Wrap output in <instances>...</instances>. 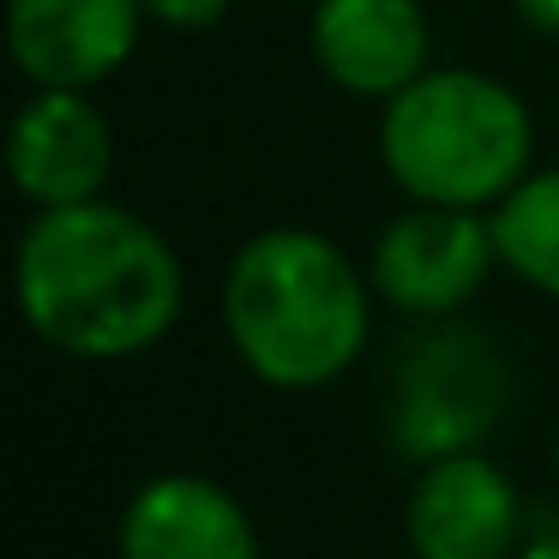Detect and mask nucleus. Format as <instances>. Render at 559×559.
<instances>
[{
    "mask_svg": "<svg viewBox=\"0 0 559 559\" xmlns=\"http://www.w3.org/2000/svg\"><path fill=\"white\" fill-rule=\"evenodd\" d=\"M229 7L235 0H145L151 25H169V31H211V25H223Z\"/></svg>",
    "mask_w": 559,
    "mask_h": 559,
    "instance_id": "f8f14e48",
    "label": "nucleus"
},
{
    "mask_svg": "<svg viewBox=\"0 0 559 559\" xmlns=\"http://www.w3.org/2000/svg\"><path fill=\"white\" fill-rule=\"evenodd\" d=\"M487 223H493L499 265L559 301V169H530L487 211Z\"/></svg>",
    "mask_w": 559,
    "mask_h": 559,
    "instance_id": "9b49d317",
    "label": "nucleus"
},
{
    "mask_svg": "<svg viewBox=\"0 0 559 559\" xmlns=\"http://www.w3.org/2000/svg\"><path fill=\"white\" fill-rule=\"evenodd\" d=\"M493 265H499V247L487 211L409 205L403 217H391L379 229L367 277H373L379 301H391L397 313L445 319L463 301H475V289L487 283Z\"/></svg>",
    "mask_w": 559,
    "mask_h": 559,
    "instance_id": "39448f33",
    "label": "nucleus"
},
{
    "mask_svg": "<svg viewBox=\"0 0 559 559\" xmlns=\"http://www.w3.org/2000/svg\"><path fill=\"white\" fill-rule=\"evenodd\" d=\"M307 43L331 85L373 103H391L433 67L421 0H319Z\"/></svg>",
    "mask_w": 559,
    "mask_h": 559,
    "instance_id": "6e6552de",
    "label": "nucleus"
},
{
    "mask_svg": "<svg viewBox=\"0 0 559 559\" xmlns=\"http://www.w3.org/2000/svg\"><path fill=\"white\" fill-rule=\"evenodd\" d=\"M19 313L73 361H133L181 319V259L139 211L85 199L43 205L13 259Z\"/></svg>",
    "mask_w": 559,
    "mask_h": 559,
    "instance_id": "f257e3e1",
    "label": "nucleus"
},
{
    "mask_svg": "<svg viewBox=\"0 0 559 559\" xmlns=\"http://www.w3.org/2000/svg\"><path fill=\"white\" fill-rule=\"evenodd\" d=\"M511 13L542 37H559V0H511Z\"/></svg>",
    "mask_w": 559,
    "mask_h": 559,
    "instance_id": "ddd939ff",
    "label": "nucleus"
},
{
    "mask_svg": "<svg viewBox=\"0 0 559 559\" xmlns=\"http://www.w3.org/2000/svg\"><path fill=\"white\" fill-rule=\"evenodd\" d=\"M115 169V133L91 91H37L13 115L7 175L31 205H85L103 199Z\"/></svg>",
    "mask_w": 559,
    "mask_h": 559,
    "instance_id": "1a4fd4ad",
    "label": "nucleus"
},
{
    "mask_svg": "<svg viewBox=\"0 0 559 559\" xmlns=\"http://www.w3.org/2000/svg\"><path fill=\"white\" fill-rule=\"evenodd\" d=\"M145 0H13L7 49L37 91H97L139 49Z\"/></svg>",
    "mask_w": 559,
    "mask_h": 559,
    "instance_id": "0eeeda50",
    "label": "nucleus"
},
{
    "mask_svg": "<svg viewBox=\"0 0 559 559\" xmlns=\"http://www.w3.org/2000/svg\"><path fill=\"white\" fill-rule=\"evenodd\" d=\"M217 307L241 367L277 391L331 385L373 337V277L319 229H265L241 241Z\"/></svg>",
    "mask_w": 559,
    "mask_h": 559,
    "instance_id": "f03ea898",
    "label": "nucleus"
},
{
    "mask_svg": "<svg viewBox=\"0 0 559 559\" xmlns=\"http://www.w3.org/2000/svg\"><path fill=\"white\" fill-rule=\"evenodd\" d=\"M121 559H259L247 506L211 475H157L121 511Z\"/></svg>",
    "mask_w": 559,
    "mask_h": 559,
    "instance_id": "9d476101",
    "label": "nucleus"
},
{
    "mask_svg": "<svg viewBox=\"0 0 559 559\" xmlns=\"http://www.w3.org/2000/svg\"><path fill=\"white\" fill-rule=\"evenodd\" d=\"M518 559H559V535H542V542L518 547Z\"/></svg>",
    "mask_w": 559,
    "mask_h": 559,
    "instance_id": "4468645a",
    "label": "nucleus"
},
{
    "mask_svg": "<svg viewBox=\"0 0 559 559\" xmlns=\"http://www.w3.org/2000/svg\"><path fill=\"white\" fill-rule=\"evenodd\" d=\"M530 103L469 67H427L379 115V163L415 205L493 211L530 175Z\"/></svg>",
    "mask_w": 559,
    "mask_h": 559,
    "instance_id": "7ed1b4c3",
    "label": "nucleus"
},
{
    "mask_svg": "<svg viewBox=\"0 0 559 559\" xmlns=\"http://www.w3.org/2000/svg\"><path fill=\"white\" fill-rule=\"evenodd\" d=\"M511 397V373L481 331H427L397 367L391 439L403 457L433 463L451 451H481Z\"/></svg>",
    "mask_w": 559,
    "mask_h": 559,
    "instance_id": "20e7f679",
    "label": "nucleus"
},
{
    "mask_svg": "<svg viewBox=\"0 0 559 559\" xmlns=\"http://www.w3.org/2000/svg\"><path fill=\"white\" fill-rule=\"evenodd\" d=\"M554 475H559V433H554Z\"/></svg>",
    "mask_w": 559,
    "mask_h": 559,
    "instance_id": "2eb2a0df",
    "label": "nucleus"
},
{
    "mask_svg": "<svg viewBox=\"0 0 559 559\" xmlns=\"http://www.w3.org/2000/svg\"><path fill=\"white\" fill-rule=\"evenodd\" d=\"M415 559H518L523 493L487 451H451L421 463L403 506Z\"/></svg>",
    "mask_w": 559,
    "mask_h": 559,
    "instance_id": "423d86ee",
    "label": "nucleus"
}]
</instances>
